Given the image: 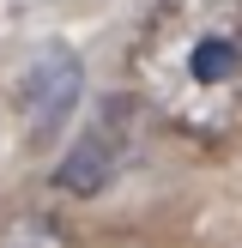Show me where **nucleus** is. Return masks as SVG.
<instances>
[{
	"instance_id": "nucleus-1",
	"label": "nucleus",
	"mask_w": 242,
	"mask_h": 248,
	"mask_svg": "<svg viewBox=\"0 0 242 248\" xmlns=\"http://www.w3.org/2000/svg\"><path fill=\"white\" fill-rule=\"evenodd\" d=\"M127 67L145 109L176 133H242V0H164Z\"/></svg>"
},
{
	"instance_id": "nucleus-2",
	"label": "nucleus",
	"mask_w": 242,
	"mask_h": 248,
	"mask_svg": "<svg viewBox=\"0 0 242 248\" xmlns=\"http://www.w3.org/2000/svg\"><path fill=\"white\" fill-rule=\"evenodd\" d=\"M133 145H139V103H133V97H109V103L91 115V127L79 133V145L60 157L55 188L60 194H79V200L103 194L109 182L127 170Z\"/></svg>"
},
{
	"instance_id": "nucleus-3",
	"label": "nucleus",
	"mask_w": 242,
	"mask_h": 248,
	"mask_svg": "<svg viewBox=\"0 0 242 248\" xmlns=\"http://www.w3.org/2000/svg\"><path fill=\"white\" fill-rule=\"evenodd\" d=\"M79 85H85V67L73 48H43L18 73V109L30 121V140H48V133L67 127L73 103H79Z\"/></svg>"
},
{
	"instance_id": "nucleus-4",
	"label": "nucleus",
	"mask_w": 242,
	"mask_h": 248,
	"mask_svg": "<svg viewBox=\"0 0 242 248\" xmlns=\"http://www.w3.org/2000/svg\"><path fill=\"white\" fill-rule=\"evenodd\" d=\"M0 248H73L60 236L48 218H12L6 230H0Z\"/></svg>"
}]
</instances>
